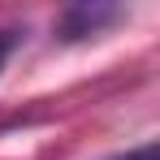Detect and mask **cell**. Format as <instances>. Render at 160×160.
I'll use <instances>...</instances> for the list:
<instances>
[{"instance_id":"cell-3","label":"cell","mask_w":160,"mask_h":160,"mask_svg":"<svg viewBox=\"0 0 160 160\" xmlns=\"http://www.w3.org/2000/svg\"><path fill=\"white\" fill-rule=\"evenodd\" d=\"M104 160H160V152H156V143H143V147H130V152H117Z\"/></svg>"},{"instance_id":"cell-1","label":"cell","mask_w":160,"mask_h":160,"mask_svg":"<svg viewBox=\"0 0 160 160\" xmlns=\"http://www.w3.org/2000/svg\"><path fill=\"white\" fill-rule=\"evenodd\" d=\"M126 18V9L121 4H104V0H82V4H69L61 18H56V39L61 43H78V39H91V35H100L104 26L112 22H121Z\"/></svg>"},{"instance_id":"cell-2","label":"cell","mask_w":160,"mask_h":160,"mask_svg":"<svg viewBox=\"0 0 160 160\" xmlns=\"http://www.w3.org/2000/svg\"><path fill=\"white\" fill-rule=\"evenodd\" d=\"M18 43H22V30H18V26H4V30H0V69H4V61L13 56Z\"/></svg>"}]
</instances>
